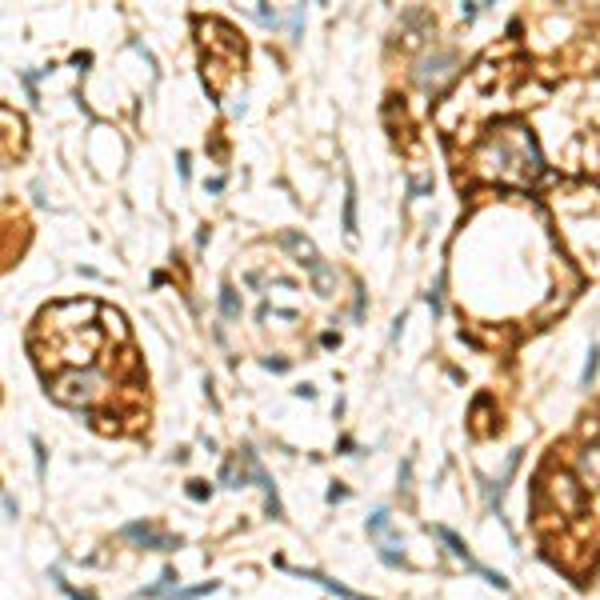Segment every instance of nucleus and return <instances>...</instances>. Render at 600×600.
<instances>
[{"mask_svg": "<svg viewBox=\"0 0 600 600\" xmlns=\"http://www.w3.org/2000/svg\"><path fill=\"white\" fill-rule=\"evenodd\" d=\"M345 229L356 232V192H352V185H348V200H345Z\"/></svg>", "mask_w": 600, "mask_h": 600, "instance_id": "5", "label": "nucleus"}, {"mask_svg": "<svg viewBox=\"0 0 600 600\" xmlns=\"http://www.w3.org/2000/svg\"><path fill=\"white\" fill-rule=\"evenodd\" d=\"M220 308H224V316H240V304H236V297H232V288L220 292Z\"/></svg>", "mask_w": 600, "mask_h": 600, "instance_id": "6", "label": "nucleus"}, {"mask_svg": "<svg viewBox=\"0 0 600 600\" xmlns=\"http://www.w3.org/2000/svg\"><path fill=\"white\" fill-rule=\"evenodd\" d=\"M584 468H588V472H592V476L600 481V444H597V448H588V452H584Z\"/></svg>", "mask_w": 600, "mask_h": 600, "instance_id": "7", "label": "nucleus"}, {"mask_svg": "<svg viewBox=\"0 0 600 600\" xmlns=\"http://www.w3.org/2000/svg\"><path fill=\"white\" fill-rule=\"evenodd\" d=\"M597 365H600V360H597V348H592V352H588V365H584V376H580L584 384H592V376H597Z\"/></svg>", "mask_w": 600, "mask_h": 600, "instance_id": "8", "label": "nucleus"}, {"mask_svg": "<svg viewBox=\"0 0 600 600\" xmlns=\"http://www.w3.org/2000/svg\"><path fill=\"white\" fill-rule=\"evenodd\" d=\"M284 249H292V253L300 256V264H304L308 273H312V268L321 264V256H316V249H312V244H308V240H304L300 232H284Z\"/></svg>", "mask_w": 600, "mask_h": 600, "instance_id": "2", "label": "nucleus"}, {"mask_svg": "<svg viewBox=\"0 0 600 600\" xmlns=\"http://www.w3.org/2000/svg\"><path fill=\"white\" fill-rule=\"evenodd\" d=\"M448 72H452V56L444 52V56H437V60H432L428 69L420 72V80H424V84H437V80H444Z\"/></svg>", "mask_w": 600, "mask_h": 600, "instance_id": "3", "label": "nucleus"}, {"mask_svg": "<svg viewBox=\"0 0 600 600\" xmlns=\"http://www.w3.org/2000/svg\"><path fill=\"white\" fill-rule=\"evenodd\" d=\"M100 393H104V389H100L96 372H69V376H60V380L52 384V396H56L60 404H72V408H89Z\"/></svg>", "mask_w": 600, "mask_h": 600, "instance_id": "1", "label": "nucleus"}, {"mask_svg": "<svg viewBox=\"0 0 600 600\" xmlns=\"http://www.w3.org/2000/svg\"><path fill=\"white\" fill-rule=\"evenodd\" d=\"M312 284H316V292H321V297H328V292H332V284H336V273H332V268L321 260V264L312 268Z\"/></svg>", "mask_w": 600, "mask_h": 600, "instance_id": "4", "label": "nucleus"}]
</instances>
